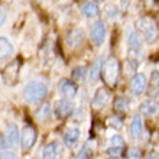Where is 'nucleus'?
<instances>
[{
	"label": "nucleus",
	"instance_id": "f257e3e1",
	"mask_svg": "<svg viewBox=\"0 0 159 159\" xmlns=\"http://www.w3.org/2000/svg\"><path fill=\"white\" fill-rule=\"evenodd\" d=\"M136 29H138V32L142 34L143 39L148 43H155L156 39H158V28H156V23L152 17L143 16L138 19L136 20Z\"/></svg>",
	"mask_w": 159,
	"mask_h": 159
},
{
	"label": "nucleus",
	"instance_id": "f03ea898",
	"mask_svg": "<svg viewBox=\"0 0 159 159\" xmlns=\"http://www.w3.org/2000/svg\"><path fill=\"white\" fill-rule=\"evenodd\" d=\"M46 96V85L41 81H30L23 90V97L29 104H35Z\"/></svg>",
	"mask_w": 159,
	"mask_h": 159
},
{
	"label": "nucleus",
	"instance_id": "7ed1b4c3",
	"mask_svg": "<svg viewBox=\"0 0 159 159\" xmlns=\"http://www.w3.org/2000/svg\"><path fill=\"white\" fill-rule=\"evenodd\" d=\"M101 74H103V80L107 85H114L117 83L119 74H120V64H119V59L114 58V57H110V58L106 59L104 65L101 68Z\"/></svg>",
	"mask_w": 159,
	"mask_h": 159
},
{
	"label": "nucleus",
	"instance_id": "20e7f679",
	"mask_svg": "<svg viewBox=\"0 0 159 159\" xmlns=\"http://www.w3.org/2000/svg\"><path fill=\"white\" fill-rule=\"evenodd\" d=\"M106 34H107V29H106V23L103 20H97L93 23L91 30H90V36H91V41L94 45L97 46L103 45V42L106 39Z\"/></svg>",
	"mask_w": 159,
	"mask_h": 159
},
{
	"label": "nucleus",
	"instance_id": "39448f33",
	"mask_svg": "<svg viewBox=\"0 0 159 159\" xmlns=\"http://www.w3.org/2000/svg\"><path fill=\"white\" fill-rule=\"evenodd\" d=\"M36 142V130L32 126H26L20 134V146L23 151H28Z\"/></svg>",
	"mask_w": 159,
	"mask_h": 159
},
{
	"label": "nucleus",
	"instance_id": "423d86ee",
	"mask_svg": "<svg viewBox=\"0 0 159 159\" xmlns=\"http://www.w3.org/2000/svg\"><path fill=\"white\" fill-rule=\"evenodd\" d=\"M19 70H20V62H19V59H15L13 62H10L7 67L4 68L3 78H4V81H6L9 85H13V84L17 81Z\"/></svg>",
	"mask_w": 159,
	"mask_h": 159
},
{
	"label": "nucleus",
	"instance_id": "0eeeda50",
	"mask_svg": "<svg viewBox=\"0 0 159 159\" xmlns=\"http://www.w3.org/2000/svg\"><path fill=\"white\" fill-rule=\"evenodd\" d=\"M109 100H110L109 90H107L106 87H100V88H97L96 94H94V97H93L91 106L96 110H100V109H103L107 103H109Z\"/></svg>",
	"mask_w": 159,
	"mask_h": 159
},
{
	"label": "nucleus",
	"instance_id": "6e6552de",
	"mask_svg": "<svg viewBox=\"0 0 159 159\" xmlns=\"http://www.w3.org/2000/svg\"><path fill=\"white\" fill-rule=\"evenodd\" d=\"M59 93H61V96L65 97L67 100H71V98H75L78 90H77V85L72 83V81L64 78L59 81Z\"/></svg>",
	"mask_w": 159,
	"mask_h": 159
},
{
	"label": "nucleus",
	"instance_id": "1a4fd4ad",
	"mask_svg": "<svg viewBox=\"0 0 159 159\" xmlns=\"http://www.w3.org/2000/svg\"><path fill=\"white\" fill-rule=\"evenodd\" d=\"M148 85V80L143 74H134L132 81H130V90L134 96H140L145 90H146Z\"/></svg>",
	"mask_w": 159,
	"mask_h": 159
},
{
	"label": "nucleus",
	"instance_id": "9d476101",
	"mask_svg": "<svg viewBox=\"0 0 159 159\" xmlns=\"http://www.w3.org/2000/svg\"><path fill=\"white\" fill-rule=\"evenodd\" d=\"M61 156H62V146L58 142H52L43 148L42 153L43 159H61Z\"/></svg>",
	"mask_w": 159,
	"mask_h": 159
},
{
	"label": "nucleus",
	"instance_id": "9b49d317",
	"mask_svg": "<svg viewBox=\"0 0 159 159\" xmlns=\"http://www.w3.org/2000/svg\"><path fill=\"white\" fill-rule=\"evenodd\" d=\"M54 107H55V113H57V116H59V117H68V116H71L72 111H74V106L68 100L55 101Z\"/></svg>",
	"mask_w": 159,
	"mask_h": 159
},
{
	"label": "nucleus",
	"instance_id": "f8f14e48",
	"mask_svg": "<svg viewBox=\"0 0 159 159\" xmlns=\"http://www.w3.org/2000/svg\"><path fill=\"white\" fill-rule=\"evenodd\" d=\"M20 140V134H19V127L15 123L9 125L7 127V136H6V146L15 148Z\"/></svg>",
	"mask_w": 159,
	"mask_h": 159
},
{
	"label": "nucleus",
	"instance_id": "ddd939ff",
	"mask_svg": "<svg viewBox=\"0 0 159 159\" xmlns=\"http://www.w3.org/2000/svg\"><path fill=\"white\" fill-rule=\"evenodd\" d=\"M80 129L77 127H68L64 133V143L70 148H74L80 140Z\"/></svg>",
	"mask_w": 159,
	"mask_h": 159
},
{
	"label": "nucleus",
	"instance_id": "4468645a",
	"mask_svg": "<svg viewBox=\"0 0 159 159\" xmlns=\"http://www.w3.org/2000/svg\"><path fill=\"white\" fill-rule=\"evenodd\" d=\"M83 39H84V34L83 30L78 29V28H74L67 34V43L71 48H77L78 45H81Z\"/></svg>",
	"mask_w": 159,
	"mask_h": 159
},
{
	"label": "nucleus",
	"instance_id": "2eb2a0df",
	"mask_svg": "<svg viewBox=\"0 0 159 159\" xmlns=\"http://www.w3.org/2000/svg\"><path fill=\"white\" fill-rule=\"evenodd\" d=\"M158 111H159V104L153 100H146L140 104V113L145 114V116H148V117L155 116Z\"/></svg>",
	"mask_w": 159,
	"mask_h": 159
},
{
	"label": "nucleus",
	"instance_id": "dca6fc26",
	"mask_svg": "<svg viewBox=\"0 0 159 159\" xmlns=\"http://www.w3.org/2000/svg\"><path fill=\"white\" fill-rule=\"evenodd\" d=\"M81 12L85 17H96L100 15V9L96 2H85L81 6Z\"/></svg>",
	"mask_w": 159,
	"mask_h": 159
},
{
	"label": "nucleus",
	"instance_id": "f3484780",
	"mask_svg": "<svg viewBox=\"0 0 159 159\" xmlns=\"http://www.w3.org/2000/svg\"><path fill=\"white\" fill-rule=\"evenodd\" d=\"M143 132V126H142V120L138 114H134L133 119H132V123H130V134L133 139H138L142 136Z\"/></svg>",
	"mask_w": 159,
	"mask_h": 159
},
{
	"label": "nucleus",
	"instance_id": "a211bd4d",
	"mask_svg": "<svg viewBox=\"0 0 159 159\" xmlns=\"http://www.w3.org/2000/svg\"><path fill=\"white\" fill-rule=\"evenodd\" d=\"M13 54V45L7 38L0 36V59H6Z\"/></svg>",
	"mask_w": 159,
	"mask_h": 159
},
{
	"label": "nucleus",
	"instance_id": "6ab92c4d",
	"mask_svg": "<svg viewBox=\"0 0 159 159\" xmlns=\"http://www.w3.org/2000/svg\"><path fill=\"white\" fill-rule=\"evenodd\" d=\"M35 116H36V119H38L39 121L48 120V119L51 117V106L48 104V103H43V104H41V107H39V109L35 111Z\"/></svg>",
	"mask_w": 159,
	"mask_h": 159
},
{
	"label": "nucleus",
	"instance_id": "aec40b11",
	"mask_svg": "<svg viewBox=\"0 0 159 159\" xmlns=\"http://www.w3.org/2000/svg\"><path fill=\"white\" fill-rule=\"evenodd\" d=\"M127 45H129L130 51H139L142 46V41L140 36L138 35V32H130L129 38H127Z\"/></svg>",
	"mask_w": 159,
	"mask_h": 159
},
{
	"label": "nucleus",
	"instance_id": "412c9836",
	"mask_svg": "<svg viewBox=\"0 0 159 159\" xmlns=\"http://www.w3.org/2000/svg\"><path fill=\"white\" fill-rule=\"evenodd\" d=\"M101 57H98V58L94 61V64H93L91 67V71H90V78L93 80V81H97V80L100 78V74H101V68H103V62H101Z\"/></svg>",
	"mask_w": 159,
	"mask_h": 159
},
{
	"label": "nucleus",
	"instance_id": "4be33fe9",
	"mask_svg": "<svg viewBox=\"0 0 159 159\" xmlns=\"http://www.w3.org/2000/svg\"><path fill=\"white\" fill-rule=\"evenodd\" d=\"M88 75V70L85 67H77L72 70V80L77 83H84Z\"/></svg>",
	"mask_w": 159,
	"mask_h": 159
},
{
	"label": "nucleus",
	"instance_id": "5701e85b",
	"mask_svg": "<svg viewBox=\"0 0 159 159\" xmlns=\"http://www.w3.org/2000/svg\"><path fill=\"white\" fill-rule=\"evenodd\" d=\"M91 143H93V142H87V143H85V145L81 148L80 153H78V155H77L74 159H91V156H93Z\"/></svg>",
	"mask_w": 159,
	"mask_h": 159
},
{
	"label": "nucleus",
	"instance_id": "b1692460",
	"mask_svg": "<svg viewBox=\"0 0 159 159\" xmlns=\"http://www.w3.org/2000/svg\"><path fill=\"white\" fill-rule=\"evenodd\" d=\"M129 100L126 98V97H119V98H116V101H114V107L117 110H120V111H126V110H129Z\"/></svg>",
	"mask_w": 159,
	"mask_h": 159
},
{
	"label": "nucleus",
	"instance_id": "393cba45",
	"mask_svg": "<svg viewBox=\"0 0 159 159\" xmlns=\"http://www.w3.org/2000/svg\"><path fill=\"white\" fill-rule=\"evenodd\" d=\"M149 84H151V88H152L151 93L159 91V71H153V72H152Z\"/></svg>",
	"mask_w": 159,
	"mask_h": 159
},
{
	"label": "nucleus",
	"instance_id": "a878e982",
	"mask_svg": "<svg viewBox=\"0 0 159 159\" xmlns=\"http://www.w3.org/2000/svg\"><path fill=\"white\" fill-rule=\"evenodd\" d=\"M126 159H140V149L129 148L127 152H126Z\"/></svg>",
	"mask_w": 159,
	"mask_h": 159
},
{
	"label": "nucleus",
	"instance_id": "bb28decb",
	"mask_svg": "<svg viewBox=\"0 0 159 159\" xmlns=\"http://www.w3.org/2000/svg\"><path fill=\"white\" fill-rule=\"evenodd\" d=\"M110 143H111V146H114V148H123L125 140H123V138H121L120 134H114V136H111V139H110Z\"/></svg>",
	"mask_w": 159,
	"mask_h": 159
},
{
	"label": "nucleus",
	"instance_id": "cd10ccee",
	"mask_svg": "<svg viewBox=\"0 0 159 159\" xmlns=\"http://www.w3.org/2000/svg\"><path fill=\"white\" fill-rule=\"evenodd\" d=\"M106 152H107V155H110V158H119V156L121 155V152H123V148L111 146V148H109Z\"/></svg>",
	"mask_w": 159,
	"mask_h": 159
},
{
	"label": "nucleus",
	"instance_id": "c85d7f7f",
	"mask_svg": "<svg viewBox=\"0 0 159 159\" xmlns=\"http://www.w3.org/2000/svg\"><path fill=\"white\" fill-rule=\"evenodd\" d=\"M107 123H109L110 127H114V129H120L121 125H123V121L119 117H110L109 120H107Z\"/></svg>",
	"mask_w": 159,
	"mask_h": 159
},
{
	"label": "nucleus",
	"instance_id": "c756f323",
	"mask_svg": "<svg viewBox=\"0 0 159 159\" xmlns=\"http://www.w3.org/2000/svg\"><path fill=\"white\" fill-rule=\"evenodd\" d=\"M0 159H19L13 152H2L0 153Z\"/></svg>",
	"mask_w": 159,
	"mask_h": 159
},
{
	"label": "nucleus",
	"instance_id": "7c9ffc66",
	"mask_svg": "<svg viewBox=\"0 0 159 159\" xmlns=\"http://www.w3.org/2000/svg\"><path fill=\"white\" fill-rule=\"evenodd\" d=\"M4 19H6V13L3 12V9L0 7V26L4 23Z\"/></svg>",
	"mask_w": 159,
	"mask_h": 159
},
{
	"label": "nucleus",
	"instance_id": "2f4dec72",
	"mask_svg": "<svg viewBox=\"0 0 159 159\" xmlns=\"http://www.w3.org/2000/svg\"><path fill=\"white\" fill-rule=\"evenodd\" d=\"M145 159H159V155L158 153H155V152H152V153H148Z\"/></svg>",
	"mask_w": 159,
	"mask_h": 159
},
{
	"label": "nucleus",
	"instance_id": "473e14b6",
	"mask_svg": "<svg viewBox=\"0 0 159 159\" xmlns=\"http://www.w3.org/2000/svg\"><path fill=\"white\" fill-rule=\"evenodd\" d=\"M6 148V139H3V136L0 134V149H4Z\"/></svg>",
	"mask_w": 159,
	"mask_h": 159
},
{
	"label": "nucleus",
	"instance_id": "72a5a7b5",
	"mask_svg": "<svg viewBox=\"0 0 159 159\" xmlns=\"http://www.w3.org/2000/svg\"><path fill=\"white\" fill-rule=\"evenodd\" d=\"M107 159H119V158H107Z\"/></svg>",
	"mask_w": 159,
	"mask_h": 159
},
{
	"label": "nucleus",
	"instance_id": "f704fd0d",
	"mask_svg": "<svg viewBox=\"0 0 159 159\" xmlns=\"http://www.w3.org/2000/svg\"><path fill=\"white\" fill-rule=\"evenodd\" d=\"M158 101H159V93H158ZM158 104H159V103H158Z\"/></svg>",
	"mask_w": 159,
	"mask_h": 159
}]
</instances>
